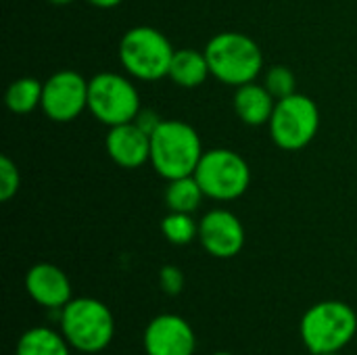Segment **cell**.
Wrapping results in <instances>:
<instances>
[{
    "mask_svg": "<svg viewBox=\"0 0 357 355\" xmlns=\"http://www.w3.org/2000/svg\"><path fill=\"white\" fill-rule=\"evenodd\" d=\"M161 234L172 245H188L199 236V224L192 220V213L169 211L161 220Z\"/></svg>",
    "mask_w": 357,
    "mask_h": 355,
    "instance_id": "19",
    "label": "cell"
},
{
    "mask_svg": "<svg viewBox=\"0 0 357 355\" xmlns=\"http://www.w3.org/2000/svg\"><path fill=\"white\" fill-rule=\"evenodd\" d=\"M174 46L159 29L136 25L119 40V61L128 75L142 82H157L169 75Z\"/></svg>",
    "mask_w": 357,
    "mask_h": 355,
    "instance_id": "5",
    "label": "cell"
},
{
    "mask_svg": "<svg viewBox=\"0 0 357 355\" xmlns=\"http://www.w3.org/2000/svg\"><path fill=\"white\" fill-rule=\"evenodd\" d=\"M159 287H161V291L165 295H172V297L180 295L182 289H184V274H182V270L176 268V266H163L159 270Z\"/></svg>",
    "mask_w": 357,
    "mask_h": 355,
    "instance_id": "22",
    "label": "cell"
},
{
    "mask_svg": "<svg viewBox=\"0 0 357 355\" xmlns=\"http://www.w3.org/2000/svg\"><path fill=\"white\" fill-rule=\"evenodd\" d=\"M50 4H54V6H67V4H71V2H75V0H48Z\"/></svg>",
    "mask_w": 357,
    "mask_h": 355,
    "instance_id": "25",
    "label": "cell"
},
{
    "mask_svg": "<svg viewBox=\"0 0 357 355\" xmlns=\"http://www.w3.org/2000/svg\"><path fill=\"white\" fill-rule=\"evenodd\" d=\"M299 333L314 355L337 354L356 337L357 316L343 301H320L303 314Z\"/></svg>",
    "mask_w": 357,
    "mask_h": 355,
    "instance_id": "4",
    "label": "cell"
},
{
    "mask_svg": "<svg viewBox=\"0 0 357 355\" xmlns=\"http://www.w3.org/2000/svg\"><path fill=\"white\" fill-rule=\"evenodd\" d=\"M69 347L63 333L59 335L46 326H36L21 335L15 355H71Z\"/></svg>",
    "mask_w": 357,
    "mask_h": 355,
    "instance_id": "16",
    "label": "cell"
},
{
    "mask_svg": "<svg viewBox=\"0 0 357 355\" xmlns=\"http://www.w3.org/2000/svg\"><path fill=\"white\" fill-rule=\"evenodd\" d=\"M268 126H270V136L278 149L301 151L318 134L320 128L318 105L310 96L299 92L278 98Z\"/></svg>",
    "mask_w": 357,
    "mask_h": 355,
    "instance_id": "8",
    "label": "cell"
},
{
    "mask_svg": "<svg viewBox=\"0 0 357 355\" xmlns=\"http://www.w3.org/2000/svg\"><path fill=\"white\" fill-rule=\"evenodd\" d=\"M203 197H205V192L199 186L195 174L192 176H184V178H176V180H167L165 205L169 207V211L192 213V211L199 209Z\"/></svg>",
    "mask_w": 357,
    "mask_h": 355,
    "instance_id": "18",
    "label": "cell"
},
{
    "mask_svg": "<svg viewBox=\"0 0 357 355\" xmlns=\"http://www.w3.org/2000/svg\"><path fill=\"white\" fill-rule=\"evenodd\" d=\"M195 178L205 197L213 201H234L247 192L251 167L245 157L232 149H211L203 153Z\"/></svg>",
    "mask_w": 357,
    "mask_h": 355,
    "instance_id": "6",
    "label": "cell"
},
{
    "mask_svg": "<svg viewBox=\"0 0 357 355\" xmlns=\"http://www.w3.org/2000/svg\"><path fill=\"white\" fill-rule=\"evenodd\" d=\"M92 6H96V8H115V6H119L123 0H88Z\"/></svg>",
    "mask_w": 357,
    "mask_h": 355,
    "instance_id": "24",
    "label": "cell"
},
{
    "mask_svg": "<svg viewBox=\"0 0 357 355\" xmlns=\"http://www.w3.org/2000/svg\"><path fill=\"white\" fill-rule=\"evenodd\" d=\"M25 291L38 305L48 310H63L71 301V282L67 274L46 262L27 270Z\"/></svg>",
    "mask_w": 357,
    "mask_h": 355,
    "instance_id": "13",
    "label": "cell"
},
{
    "mask_svg": "<svg viewBox=\"0 0 357 355\" xmlns=\"http://www.w3.org/2000/svg\"><path fill=\"white\" fill-rule=\"evenodd\" d=\"M322 355H341V352H337V354H322Z\"/></svg>",
    "mask_w": 357,
    "mask_h": 355,
    "instance_id": "27",
    "label": "cell"
},
{
    "mask_svg": "<svg viewBox=\"0 0 357 355\" xmlns=\"http://www.w3.org/2000/svg\"><path fill=\"white\" fill-rule=\"evenodd\" d=\"M205 56L211 75L228 86H243L255 82L264 69V54L259 44L241 31H222L205 46Z\"/></svg>",
    "mask_w": 357,
    "mask_h": 355,
    "instance_id": "2",
    "label": "cell"
},
{
    "mask_svg": "<svg viewBox=\"0 0 357 355\" xmlns=\"http://www.w3.org/2000/svg\"><path fill=\"white\" fill-rule=\"evenodd\" d=\"M44 115L56 123H69L88 109V80L73 69L54 71L42 88Z\"/></svg>",
    "mask_w": 357,
    "mask_h": 355,
    "instance_id": "9",
    "label": "cell"
},
{
    "mask_svg": "<svg viewBox=\"0 0 357 355\" xmlns=\"http://www.w3.org/2000/svg\"><path fill=\"white\" fill-rule=\"evenodd\" d=\"M142 345L146 355H192L197 349V337L184 318L161 314L149 322Z\"/></svg>",
    "mask_w": 357,
    "mask_h": 355,
    "instance_id": "11",
    "label": "cell"
},
{
    "mask_svg": "<svg viewBox=\"0 0 357 355\" xmlns=\"http://www.w3.org/2000/svg\"><path fill=\"white\" fill-rule=\"evenodd\" d=\"M21 188V174L17 163L8 157L2 155L0 157V201L6 203L10 201Z\"/></svg>",
    "mask_w": 357,
    "mask_h": 355,
    "instance_id": "21",
    "label": "cell"
},
{
    "mask_svg": "<svg viewBox=\"0 0 357 355\" xmlns=\"http://www.w3.org/2000/svg\"><path fill=\"white\" fill-rule=\"evenodd\" d=\"M61 333L67 343L82 354L107 349L115 337V318L111 310L92 297L71 299L61 310Z\"/></svg>",
    "mask_w": 357,
    "mask_h": 355,
    "instance_id": "3",
    "label": "cell"
},
{
    "mask_svg": "<svg viewBox=\"0 0 357 355\" xmlns=\"http://www.w3.org/2000/svg\"><path fill=\"white\" fill-rule=\"evenodd\" d=\"M232 105L243 123L251 128H259V126L270 123L274 107H276V98L270 94V90L264 84L249 82V84L236 86Z\"/></svg>",
    "mask_w": 357,
    "mask_h": 355,
    "instance_id": "14",
    "label": "cell"
},
{
    "mask_svg": "<svg viewBox=\"0 0 357 355\" xmlns=\"http://www.w3.org/2000/svg\"><path fill=\"white\" fill-rule=\"evenodd\" d=\"M203 153L199 132L186 121L163 119L151 134V165L165 180L192 176Z\"/></svg>",
    "mask_w": 357,
    "mask_h": 355,
    "instance_id": "1",
    "label": "cell"
},
{
    "mask_svg": "<svg viewBox=\"0 0 357 355\" xmlns=\"http://www.w3.org/2000/svg\"><path fill=\"white\" fill-rule=\"evenodd\" d=\"M88 111L105 126L134 121L140 113V94L130 77L102 71L88 80Z\"/></svg>",
    "mask_w": 357,
    "mask_h": 355,
    "instance_id": "7",
    "label": "cell"
},
{
    "mask_svg": "<svg viewBox=\"0 0 357 355\" xmlns=\"http://www.w3.org/2000/svg\"><path fill=\"white\" fill-rule=\"evenodd\" d=\"M211 75L205 50L197 48H180L174 52L169 65V80L180 88H199Z\"/></svg>",
    "mask_w": 357,
    "mask_h": 355,
    "instance_id": "15",
    "label": "cell"
},
{
    "mask_svg": "<svg viewBox=\"0 0 357 355\" xmlns=\"http://www.w3.org/2000/svg\"><path fill=\"white\" fill-rule=\"evenodd\" d=\"M105 146L111 161L123 169H138L151 161V136L136 121L109 128Z\"/></svg>",
    "mask_w": 357,
    "mask_h": 355,
    "instance_id": "12",
    "label": "cell"
},
{
    "mask_svg": "<svg viewBox=\"0 0 357 355\" xmlns=\"http://www.w3.org/2000/svg\"><path fill=\"white\" fill-rule=\"evenodd\" d=\"M42 88L44 84L36 77H19L8 84L4 103L6 109L15 115H27L42 105Z\"/></svg>",
    "mask_w": 357,
    "mask_h": 355,
    "instance_id": "17",
    "label": "cell"
},
{
    "mask_svg": "<svg viewBox=\"0 0 357 355\" xmlns=\"http://www.w3.org/2000/svg\"><path fill=\"white\" fill-rule=\"evenodd\" d=\"M134 121H136V123H138V126L149 134V136H151V134L159 128V123H161L163 119H161L157 113H153V111H140V113H138V117H136Z\"/></svg>",
    "mask_w": 357,
    "mask_h": 355,
    "instance_id": "23",
    "label": "cell"
},
{
    "mask_svg": "<svg viewBox=\"0 0 357 355\" xmlns=\"http://www.w3.org/2000/svg\"><path fill=\"white\" fill-rule=\"evenodd\" d=\"M199 241L211 257L230 259L245 247V228L232 211L213 209L199 224Z\"/></svg>",
    "mask_w": 357,
    "mask_h": 355,
    "instance_id": "10",
    "label": "cell"
},
{
    "mask_svg": "<svg viewBox=\"0 0 357 355\" xmlns=\"http://www.w3.org/2000/svg\"><path fill=\"white\" fill-rule=\"evenodd\" d=\"M264 86L278 100V98H284V96H291V94L297 92L295 90L297 88V77H295L291 67H287V65H272L268 69V73H266Z\"/></svg>",
    "mask_w": 357,
    "mask_h": 355,
    "instance_id": "20",
    "label": "cell"
},
{
    "mask_svg": "<svg viewBox=\"0 0 357 355\" xmlns=\"http://www.w3.org/2000/svg\"><path fill=\"white\" fill-rule=\"evenodd\" d=\"M211 355H234V354H228V352H218V354H211Z\"/></svg>",
    "mask_w": 357,
    "mask_h": 355,
    "instance_id": "26",
    "label": "cell"
}]
</instances>
